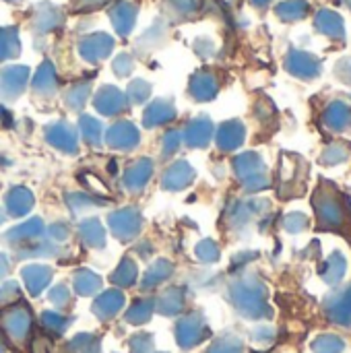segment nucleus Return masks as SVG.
<instances>
[{
  "label": "nucleus",
  "instance_id": "obj_33",
  "mask_svg": "<svg viewBox=\"0 0 351 353\" xmlns=\"http://www.w3.org/2000/svg\"><path fill=\"white\" fill-rule=\"evenodd\" d=\"M126 95H128V101H130V103L141 105V103H145V101L149 99V95H151V85H149L147 81H143V79H134V81L130 83Z\"/></svg>",
  "mask_w": 351,
  "mask_h": 353
},
{
  "label": "nucleus",
  "instance_id": "obj_43",
  "mask_svg": "<svg viewBox=\"0 0 351 353\" xmlns=\"http://www.w3.org/2000/svg\"><path fill=\"white\" fill-rule=\"evenodd\" d=\"M81 178H83L85 184H91V186H89L91 190H97L99 194H108V186H106L103 182H99L97 178H93V176H89V174H87V176H81Z\"/></svg>",
  "mask_w": 351,
  "mask_h": 353
},
{
  "label": "nucleus",
  "instance_id": "obj_13",
  "mask_svg": "<svg viewBox=\"0 0 351 353\" xmlns=\"http://www.w3.org/2000/svg\"><path fill=\"white\" fill-rule=\"evenodd\" d=\"M95 110L101 114V116H118L120 112L126 110V95L118 89V87H112V85H103L97 95H95Z\"/></svg>",
  "mask_w": 351,
  "mask_h": 353
},
{
  "label": "nucleus",
  "instance_id": "obj_36",
  "mask_svg": "<svg viewBox=\"0 0 351 353\" xmlns=\"http://www.w3.org/2000/svg\"><path fill=\"white\" fill-rule=\"evenodd\" d=\"M308 217L304 215V213H290V215H285V219H283V228H285V232H290V234H302V232H306L308 230Z\"/></svg>",
  "mask_w": 351,
  "mask_h": 353
},
{
  "label": "nucleus",
  "instance_id": "obj_48",
  "mask_svg": "<svg viewBox=\"0 0 351 353\" xmlns=\"http://www.w3.org/2000/svg\"><path fill=\"white\" fill-rule=\"evenodd\" d=\"M4 221V213H2V209H0V223Z\"/></svg>",
  "mask_w": 351,
  "mask_h": 353
},
{
  "label": "nucleus",
  "instance_id": "obj_21",
  "mask_svg": "<svg viewBox=\"0 0 351 353\" xmlns=\"http://www.w3.org/2000/svg\"><path fill=\"white\" fill-rule=\"evenodd\" d=\"M4 205L12 217H21L33 207V194L25 186H12L4 196Z\"/></svg>",
  "mask_w": 351,
  "mask_h": 353
},
{
  "label": "nucleus",
  "instance_id": "obj_20",
  "mask_svg": "<svg viewBox=\"0 0 351 353\" xmlns=\"http://www.w3.org/2000/svg\"><path fill=\"white\" fill-rule=\"evenodd\" d=\"M314 25L323 35H327L331 39H343V35H345L343 19L335 10H329V8L319 10V14L314 19Z\"/></svg>",
  "mask_w": 351,
  "mask_h": 353
},
{
  "label": "nucleus",
  "instance_id": "obj_26",
  "mask_svg": "<svg viewBox=\"0 0 351 353\" xmlns=\"http://www.w3.org/2000/svg\"><path fill=\"white\" fill-rule=\"evenodd\" d=\"M308 2L306 0H285V2H281L277 8H275V12H277V17L281 19V21H288V23H292V21H300V19H304L306 14H308Z\"/></svg>",
  "mask_w": 351,
  "mask_h": 353
},
{
  "label": "nucleus",
  "instance_id": "obj_12",
  "mask_svg": "<svg viewBox=\"0 0 351 353\" xmlns=\"http://www.w3.org/2000/svg\"><path fill=\"white\" fill-rule=\"evenodd\" d=\"M29 70L25 66H8L0 70V97L14 99L27 87Z\"/></svg>",
  "mask_w": 351,
  "mask_h": 353
},
{
  "label": "nucleus",
  "instance_id": "obj_46",
  "mask_svg": "<svg viewBox=\"0 0 351 353\" xmlns=\"http://www.w3.org/2000/svg\"><path fill=\"white\" fill-rule=\"evenodd\" d=\"M0 120H4V124H6V126H12V124H14V122H12V120H14V118H12V114H10L4 105H0Z\"/></svg>",
  "mask_w": 351,
  "mask_h": 353
},
{
  "label": "nucleus",
  "instance_id": "obj_30",
  "mask_svg": "<svg viewBox=\"0 0 351 353\" xmlns=\"http://www.w3.org/2000/svg\"><path fill=\"white\" fill-rule=\"evenodd\" d=\"M21 50L19 35L14 29H0V62L14 58Z\"/></svg>",
  "mask_w": 351,
  "mask_h": 353
},
{
  "label": "nucleus",
  "instance_id": "obj_44",
  "mask_svg": "<svg viewBox=\"0 0 351 353\" xmlns=\"http://www.w3.org/2000/svg\"><path fill=\"white\" fill-rule=\"evenodd\" d=\"M108 0H79L77 4H79V8L81 10H93V8H99V6H103Z\"/></svg>",
  "mask_w": 351,
  "mask_h": 353
},
{
  "label": "nucleus",
  "instance_id": "obj_35",
  "mask_svg": "<svg viewBox=\"0 0 351 353\" xmlns=\"http://www.w3.org/2000/svg\"><path fill=\"white\" fill-rule=\"evenodd\" d=\"M182 145V132L180 130H168L161 139V155L163 157H170L174 155Z\"/></svg>",
  "mask_w": 351,
  "mask_h": 353
},
{
  "label": "nucleus",
  "instance_id": "obj_8",
  "mask_svg": "<svg viewBox=\"0 0 351 353\" xmlns=\"http://www.w3.org/2000/svg\"><path fill=\"white\" fill-rule=\"evenodd\" d=\"M46 139L48 143L62 151V153H70L74 155L79 151V139H77V132L74 128L68 124V122H54L46 128Z\"/></svg>",
  "mask_w": 351,
  "mask_h": 353
},
{
  "label": "nucleus",
  "instance_id": "obj_42",
  "mask_svg": "<svg viewBox=\"0 0 351 353\" xmlns=\"http://www.w3.org/2000/svg\"><path fill=\"white\" fill-rule=\"evenodd\" d=\"M335 72H337V77H339L341 81L351 83V58H343L341 62H337Z\"/></svg>",
  "mask_w": 351,
  "mask_h": 353
},
{
  "label": "nucleus",
  "instance_id": "obj_50",
  "mask_svg": "<svg viewBox=\"0 0 351 353\" xmlns=\"http://www.w3.org/2000/svg\"><path fill=\"white\" fill-rule=\"evenodd\" d=\"M8 2H12V0H8Z\"/></svg>",
  "mask_w": 351,
  "mask_h": 353
},
{
  "label": "nucleus",
  "instance_id": "obj_17",
  "mask_svg": "<svg viewBox=\"0 0 351 353\" xmlns=\"http://www.w3.org/2000/svg\"><path fill=\"white\" fill-rule=\"evenodd\" d=\"M323 122L331 132H345L351 126V105L348 101H331L323 114Z\"/></svg>",
  "mask_w": 351,
  "mask_h": 353
},
{
  "label": "nucleus",
  "instance_id": "obj_37",
  "mask_svg": "<svg viewBox=\"0 0 351 353\" xmlns=\"http://www.w3.org/2000/svg\"><path fill=\"white\" fill-rule=\"evenodd\" d=\"M39 232H41V221L35 217V219H29L23 225L14 228L8 236H14V238H31V236H37Z\"/></svg>",
  "mask_w": 351,
  "mask_h": 353
},
{
  "label": "nucleus",
  "instance_id": "obj_1",
  "mask_svg": "<svg viewBox=\"0 0 351 353\" xmlns=\"http://www.w3.org/2000/svg\"><path fill=\"white\" fill-rule=\"evenodd\" d=\"M232 300L238 310L248 319H267L271 308L267 304V288L257 277L240 279L232 285Z\"/></svg>",
  "mask_w": 351,
  "mask_h": 353
},
{
  "label": "nucleus",
  "instance_id": "obj_5",
  "mask_svg": "<svg viewBox=\"0 0 351 353\" xmlns=\"http://www.w3.org/2000/svg\"><path fill=\"white\" fill-rule=\"evenodd\" d=\"M323 310L333 325L351 327V285L339 288L325 298Z\"/></svg>",
  "mask_w": 351,
  "mask_h": 353
},
{
  "label": "nucleus",
  "instance_id": "obj_16",
  "mask_svg": "<svg viewBox=\"0 0 351 353\" xmlns=\"http://www.w3.org/2000/svg\"><path fill=\"white\" fill-rule=\"evenodd\" d=\"M110 225H112L116 238L126 240V238H132L141 230V215L137 209L126 207V209H120L110 215Z\"/></svg>",
  "mask_w": 351,
  "mask_h": 353
},
{
  "label": "nucleus",
  "instance_id": "obj_39",
  "mask_svg": "<svg viewBox=\"0 0 351 353\" xmlns=\"http://www.w3.org/2000/svg\"><path fill=\"white\" fill-rule=\"evenodd\" d=\"M132 68H134V60H132L128 54H120V56L114 60V72H116L118 77H128Z\"/></svg>",
  "mask_w": 351,
  "mask_h": 353
},
{
  "label": "nucleus",
  "instance_id": "obj_22",
  "mask_svg": "<svg viewBox=\"0 0 351 353\" xmlns=\"http://www.w3.org/2000/svg\"><path fill=\"white\" fill-rule=\"evenodd\" d=\"M345 273H348V261H345V256L341 252L329 254V259L323 263V269H321L323 281L327 285H331V288H337L343 281Z\"/></svg>",
  "mask_w": 351,
  "mask_h": 353
},
{
  "label": "nucleus",
  "instance_id": "obj_49",
  "mask_svg": "<svg viewBox=\"0 0 351 353\" xmlns=\"http://www.w3.org/2000/svg\"><path fill=\"white\" fill-rule=\"evenodd\" d=\"M0 163H4V159H0Z\"/></svg>",
  "mask_w": 351,
  "mask_h": 353
},
{
  "label": "nucleus",
  "instance_id": "obj_27",
  "mask_svg": "<svg viewBox=\"0 0 351 353\" xmlns=\"http://www.w3.org/2000/svg\"><path fill=\"white\" fill-rule=\"evenodd\" d=\"M314 353H343L345 352V339L335 333H323L312 341Z\"/></svg>",
  "mask_w": 351,
  "mask_h": 353
},
{
  "label": "nucleus",
  "instance_id": "obj_19",
  "mask_svg": "<svg viewBox=\"0 0 351 353\" xmlns=\"http://www.w3.org/2000/svg\"><path fill=\"white\" fill-rule=\"evenodd\" d=\"M176 120V105L168 99H155L143 114V124L147 128H157L168 122Z\"/></svg>",
  "mask_w": 351,
  "mask_h": 353
},
{
  "label": "nucleus",
  "instance_id": "obj_7",
  "mask_svg": "<svg viewBox=\"0 0 351 353\" xmlns=\"http://www.w3.org/2000/svg\"><path fill=\"white\" fill-rule=\"evenodd\" d=\"M285 68L302 81H312L321 74V60L308 52L292 50L285 58Z\"/></svg>",
  "mask_w": 351,
  "mask_h": 353
},
{
  "label": "nucleus",
  "instance_id": "obj_25",
  "mask_svg": "<svg viewBox=\"0 0 351 353\" xmlns=\"http://www.w3.org/2000/svg\"><path fill=\"white\" fill-rule=\"evenodd\" d=\"M79 130H81V137L85 139L87 145L91 147H97L101 145V137H103V126L97 118L93 116H81L79 120Z\"/></svg>",
  "mask_w": 351,
  "mask_h": 353
},
{
  "label": "nucleus",
  "instance_id": "obj_47",
  "mask_svg": "<svg viewBox=\"0 0 351 353\" xmlns=\"http://www.w3.org/2000/svg\"><path fill=\"white\" fill-rule=\"evenodd\" d=\"M250 2H252L254 6H267V4L273 2V0H250Z\"/></svg>",
  "mask_w": 351,
  "mask_h": 353
},
{
  "label": "nucleus",
  "instance_id": "obj_3",
  "mask_svg": "<svg viewBox=\"0 0 351 353\" xmlns=\"http://www.w3.org/2000/svg\"><path fill=\"white\" fill-rule=\"evenodd\" d=\"M306 161L298 155L292 153H283L279 159V196L281 199H294L300 196L304 192V184H306Z\"/></svg>",
  "mask_w": 351,
  "mask_h": 353
},
{
  "label": "nucleus",
  "instance_id": "obj_11",
  "mask_svg": "<svg viewBox=\"0 0 351 353\" xmlns=\"http://www.w3.org/2000/svg\"><path fill=\"white\" fill-rule=\"evenodd\" d=\"M153 168L155 163L149 157H139L134 163H130V168L124 172V178H122V184L126 186V190L141 192L153 176Z\"/></svg>",
  "mask_w": 351,
  "mask_h": 353
},
{
  "label": "nucleus",
  "instance_id": "obj_15",
  "mask_svg": "<svg viewBox=\"0 0 351 353\" xmlns=\"http://www.w3.org/2000/svg\"><path fill=\"white\" fill-rule=\"evenodd\" d=\"M194 178H197L194 168H192L188 161L182 159V161L172 163V165L166 170L161 184H163L166 190H184L186 186H190V184L194 182Z\"/></svg>",
  "mask_w": 351,
  "mask_h": 353
},
{
  "label": "nucleus",
  "instance_id": "obj_32",
  "mask_svg": "<svg viewBox=\"0 0 351 353\" xmlns=\"http://www.w3.org/2000/svg\"><path fill=\"white\" fill-rule=\"evenodd\" d=\"M81 234H83V240H87L91 246L103 244V228L97 219H85L81 223Z\"/></svg>",
  "mask_w": 351,
  "mask_h": 353
},
{
  "label": "nucleus",
  "instance_id": "obj_40",
  "mask_svg": "<svg viewBox=\"0 0 351 353\" xmlns=\"http://www.w3.org/2000/svg\"><path fill=\"white\" fill-rule=\"evenodd\" d=\"M211 353H242V341L236 337H228L223 341H219Z\"/></svg>",
  "mask_w": 351,
  "mask_h": 353
},
{
  "label": "nucleus",
  "instance_id": "obj_2",
  "mask_svg": "<svg viewBox=\"0 0 351 353\" xmlns=\"http://www.w3.org/2000/svg\"><path fill=\"white\" fill-rule=\"evenodd\" d=\"M234 174L240 180V184L244 186V190H248V192L265 190L271 184V178L267 174V165H265L263 157L254 151H246V153L236 155Z\"/></svg>",
  "mask_w": 351,
  "mask_h": 353
},
{
  "label": "nucleus",
  "instance_id": "obj_18",
  "mask_svg": "<svg viewBox=\"0 0 351 353\" xmlns=\"http://www.w3.org/2000/svg\"><path fill=\"white\" fill-rule=\"evenodd\" d=\"M188 91L197 101H211L219 91L217 77L213 72H209V70H199V72L192 74Z\"/></svg>",
  "mask_w": 351,
  "mask_h": 353
},
{
  "label": "nucleus",
  "instance_id": "obj_10",
  "mask_svg": "<svg viewBox=\"0 0 351 353\" xmlns=\"http://www.w3.org/2000/svg\"><path fill=\"white\" fill-rule=\"evenodd\" d=\"M244 139H246V128L240 120H228V122L219 124L215 130V143H217L219 151H223V153H232V151L240 149Z\"/></svg>",
  "mask_w": 351,
  "mask_h": 353
},
{
  "label": "nucleus",
  "instance_id": "obj_24",
  "mask_svg": "<svg viewBox=\"0 0 351 353\" xmlns=\"http://www.w3.org/2000/svg\"><path fill=\"white\" fill-rule=\"evenodd\" d=\"M58 89V74H56V68L52 62H43L37 70H35V77H33V91L37 95H54Z\"/></svg>",
  "mask_w": 351,
  "mask_h": 353
},
{
  "label": "nucleus",
  "instance_id": "obj_14",
  "mask_svg": "<svg viewBox=\"0 0 351 353\" xmlns=\"http://www.w3.org/2000/svg\"><path fill=\"white\" fill-rule=\"evenodd\" d=\"M112 48H114V39L106 33L89 35L79 43V52L87 62H99V60L108 58Z\"/></svg>",
  "mask_w": 351,
  "mask_h": 353
},
{
  "label": "nucleus",
  "instance_id": "obj_45",
  "mask_svg": "<svg viewBox=\"0 0 351 353\" xmlns=\"http://www.w3.org/2000/svg\"><path fill=\"white\" fill-rule=\"evenodd\" d=\"M273 337H275V333H273V329H259L257 333H254V339L259 341H273Z\"/></svg>",
  "mask_w": 351,
  "mask_h": 353
},
{
  "label": "nucleus",
  "instance_id": "obj_41",
  "mask_svg": "<svg viewBox=\"0 0 351 353\" xmlns=\"http://www.w3.org/2000/svg\"><path fill=\"white\" fill-rule=\"evenodd\" d=\"M199 256L205 259V261H215V259H219V248H217L211 240H205V242L199 246Z\"/></svg>",
  "mask_w": 351,
  "mask_h": 353
},
{
  "label": "nucleus",
  "instance_id": "obj_31",
  "mask_svg": "<svg viewBox=\"0 0 351 353\" xmlns=\"http://www.w3.org/2000/svg\"><path fill=\"white\" fill-rule=\"evenodd\" d=\"M89 93H91V85L89 83H77V85H72L68 89V93H66V105L70 110L79 112L85 105V101L89 99Z\"/></svg>",
  "mask_w": 351,
  "mask_h": 353
},
{
  "label": "nucleus",
  "instance_id": "obj_38",
  "mask_svg": "<svg viewBox=\"0 0 351 353\" xmlns=\"http://www.w3.org/2000/svg\"><path fill=\"white\" fill-rule=\"evenodd\" d=\"M66 203L72 211H81V209H89L95 205L93 196H87L83 192H72V194H66Z\"/></svg>",
  "mask_w": 351,
  "mask_h": 353
},
{
  "label": "nucleus",
  "instance_id": "obj_29",
  "mask_svg": "<svg viewBox=\"0 0 351 353\" xmlns=\"http://www.w3.org/2000/svg\"><path fill=\"white\" fill-rule=\"evenodd\" d=\"M348 157H350V149H348L343 143L335 141V143H329V145L323 149L321 163H323V165H339V163L348 161Z\"/></svg>",
  "mask_w": 351,
  "mask_h": 353
},
{
  "label": "nucleus",
  "instance_id": "obj_34",
  "mask_svg": "<svg viewBox=\"0 0 351 353\" xmlns=\"http://www.w3.org/2000/svg\"><path fill=\"white\" fill-rule=\"evenodd\" d=\"M166 6L176 17H190L199 8V0H166Z\"/></svg>",
  "mask_w": 351,
  "mask_h": 353
},
{
  "label": "nucleus",
  "instance_id": "obj_23",
  "mask_svg": "<svg viewBox=\"0 0 351 353\" xmlns=\"http://www.w3.org/2000/svg\"><path fill=\"white\" fill-rule=\"evenodd\" d=\"M110 17H112V23L116 27V31L126 37L132 27H134V21H137V6H132L130 2H118L112 10H110Z\"/></svg>",
  "mask_w": 351,
  "mask_h": 353
},
{
  "label": "nucleus",
  "instance_id": "obj_4",
  "mask_svg": "<svg viewBox=\"0 0 351 353\" xmlns=\"http://www.w3.org/2000/svg\"><path fill=\"white\" fill-rule=\"evenodd\" d=\"M314 211L319 217L321 228L325 230H337L343 223V207L339 201V194L329 188L327 184H323L317 192H314Z\"/></svg>",
  "mask_w": 351,
  "mask_h": 353
},
{
  "label": "nucleus",
  "instance_id": "obj_6",
  "mask_svg": "<svg viewBox=\"0 0 351 353\" xmlns=\"http://www.w3.org/2000/svg\"><path fill=\"white\" fill-rule=\"evenodd\" d=\"M108 145L114 151H132L139 143H141V132L134 126V122L128 120H118L116 124H112V128L108 130L106 137Z\"/></svg>",
  "mask_w": 351,
  "mask_h": 353
},
{
  "label": "nucleus",
  "instance_id": "obj_28",
  "mask_svg": "<svg viewBox=\"0 0 351 353\" xmlns=\"http://www.w3.org/2000/svg\"><path fill=\"white\" fill-rule=\"evenodd\" d=\"M60 23H62V14H60V10L56 6L43 4V6L37 8V12H35V25H37V29L50 31V29H56Z\"/></svg>",
  "mask_w": 351,
  "mask_h": 353
},
{
  "label": "nucleus",
  "instance_id": "obj_9",
  "mask_svg": "<svg viewBox=\"0 0 351 353\" xmlns=\"http://www.w3.org/2000/svg\"><path fill=\"white\" fill-rule=\"evenodd\" d=\"M215 126L207 116H199L194 120H190L182 132V141L190 147V149H205L211 139H213Z\"/></svg>",
  "mask_w": 351,
  "mask_h": 353
}]
</instances>
